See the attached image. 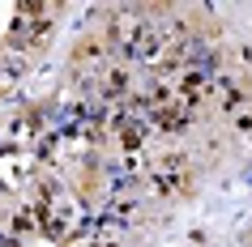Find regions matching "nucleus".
<instances>
[{
	"mask_svg": "<svg viewBox=\"0 0 252 247\" xmlns=\"http://www.w3.org/2000/svg\"><path fill=\"white\" fill-rule=\"evenodd\" d=\"M154 124H158L162 132H184L188 128V115H184V111H175V107H158V111H154Z\"/></svg>",
	"mask_w": 252,
	"mask_h": 247,
	"instance_id": "f257e3e1",
	"label": "nucleus"
},
{
	"mask_svg": "<svg viewBox=\"0 0 252 247\" xmlns=\"http://www.w3.org/2000/svg\"><path fill=\"white\" fill-rule=\"evenodd\" d=\"M235 132H252V115H239L235 119Z\"/></svg>",
	"mask_w": 252,
	"mask_h": 247,
	"instance_id": "f03ea898",
	"label": "nucleus"
}]
</instances>
